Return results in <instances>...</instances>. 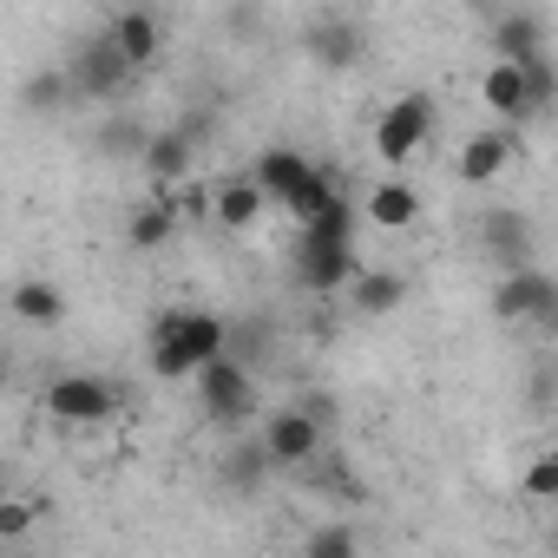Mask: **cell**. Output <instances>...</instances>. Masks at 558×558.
Here are the masks:
<instances>
[{"instance_id":"17","label":"cell","mask_w":558,"mask_h":558,"mask_svg":"<svg viewBox=\"0 0 558 558\" xmlns=\"http://www.w3.org/2000/svg\"><path fill=\"white\" fill-rule=\"evenodd\" d=\"M8 316L21 329H60L66 323V290L47 283V276H27V283H14V296H8Z\"/></svg>"},{"instance_id":"27","label":"cell","mask_w":558,"mask_h":558,"mask_svg":"<svg viewBox=\"0 0 558 558\" xmlns=\"http://www.w3.org/2000/svg\"><path fill=\"white\" fill-rule=\"evenodd\" d=\"M551 558H558V532H551Z\"/></svg>"},{"instance_id":"2","label":"cell","mask_w":558,"mask_h":558,"mask_svg":"<svg viewBox=\"0 0 558 558\" xmlns=\"http://www.w3.org/2000/svg\"><path fill=\"white\" fill-rule=\"evenodd\" d=\"M250 178L263 184V197H269L276 210H290L303 230H310V223H316L336 197H342V184H336L316 158H303L296 145H269V151L250 165Z\"/></svg>"},{"instance_id":"24","label":"cell","mask_w":558,"mask_h":558,"mask_svg":"<svg viewBox=\"0 0 558 558\" xmlns=\"http://www.w3.org/2000/svg\"><path fill=\"white\" fill-rule=\"evenodd\" d=\"M21 99H27V112H60V99H73V80L66 73H34Z\"/></svg>"},{"instance_id":"1","label":"cell","mask_w":558,"mask_h":558,"mask_svg":"<svg viewBox=\"0 0 558 558\" xmlns=\"http://www.w3.org/2000/svg\"><path fill=\"white\" fill-rule=\"evenodd\" d=\"M151 375L158 381H197L217 355H230V323L210 316V310H165L151 323Z\"/></svg>"},{"instance_id":"3","label":"cell","mask_w":558,"mask_h":558,"mask_svg":"<svg viewBox=\"0 0 558 558\" xmlns=\"http://www.w3.org/2000/svg\"><path fill=\"white\" fill-rule=\"evenodd\" d=\"M427 138H434V99H427V93L388 99L381 119H375V132H368V145H375L381 165H414V158L427 151Z\"/></svg>"},{"instance_id":"21","label":"cell","mask_w":558,"mask_h":558,"mask_svg":"<svg viewBox=\"0 0 558 558\" xmlns=\"http://www.w3.org/2000/svg\"><path fill=\"white\" fill-rule=\"evenodd\" d=\"M178 217H184V210H178L171 197H151V204H138V210L125 217V243H132V250H165V243L178 236Z\"/></svg>"},{"instance_id":"9","label":"cell","mask_w":558,"mask_h":558,"mask_svg":"<svg viewBox=\"0 0 558 558\" xmlns=\"http://www.w3.org/2000/svg\"><path fill=\"white\" fill-rule=\"evenodd\" d=\"M66 80H73V93L80 99H93V106H106V99H119L125 86H132V66H125V53L106 40V34H93L80 53H73V66H66Z\"/></svg>"},{"instance_id":"25","label":"cell","mask_w":558,"mask_h":558,"mask_svg":"<svg viewBox=\"0 0 558 558\" xmlns=\"http://www.w3.org/2000/svg\"><path fill=\"white\" fill-rule=\"evenodd\" d=\"M34 519H40V506H34L27 493H8V499H0V538H27Z\"/></svg>"},{"instance_id":"22","label":"cell","mask_w":558,"mask_h":558,"mask_svg":"<svg viewBox=\"0 0 558 558\" xmlns=\"http://www.w3.org/2000/svg\"><path fill=\"white\" fill-rule=\"evenodd\" d=\"M519 493L538 499V506H558V453H532L525 473H519Z\"/></svg>"},{"instance_id":"20","label":"cell","mask_w":558,"mask_h":558,"mask_svg":"<svg viewBox=\"0 0 558 558\" xmlns=\"http://www.w3.org/2000/svg\"><path fill=\"white\" fill-rule=\"evenodd\" d=\"M349 303H355V316H395V310L408 303V276H395V269H362L355 290H349Z\"/></svg>"},{"instance_id":"7","label":"cell","mask_w":558,"mask_h":558,"mask_svg":"<svg viewBox=\"0 0 558 558\" xmlns=\"http://www.w3.org/2000/svg\"><path fill=\"white\" fill-rule=\"evenodd\" d=\"M493 316H499V323H525V329H558V276H551V269L499 276Z\"/></svg>"},{"instance_id":"23","label":"cell","mask_w":558,"mask_h":558,"mask_svg":"<svg viewBox=\"0 0 558 558\" xmlns=\"http://www.w3.org/2000/svg\"><path fill=\"white\" fill-rule=\"evenodd\" d=\"M303 558H362V538L349 525H316L303 538Z\"/></svg>"},{"instance_id":"10","label":"cell","mask_w":558,"mask_h":558,"mask_svg":"<svg viewBox=\"0 0 558 558\" xmlns=\"http://www.w3.org/2000/svg\"><path fill=\"white\" fill-rule=\"evenodd\" d=\"M480 250L499 276H519V269H538L532 263V223L525 210H486L480 217Z\"/></svg>"},{"instance_id":"11","label":"cell","mask_w":558,"mask_h":558,"mask_svg":"<svg viewBox=\"0 0 558 558\" xmlns=\"http://www.w3.org/2000/svg\"><path fill=\"white\" fill-rule=\"evenodd\" d=\"M480 106H486L506 132H519V125H532V119H538V112H532L525 66H506V60H486V73H480Z\"/></svg>"},{"instance_id":"13","label":"cell","mask_w":558,"mask_h":558,"mask_svg":"<svg viewBox=\"0 0 558 558\" xmlns=\"http://www.w3.org/2000/svg\"><path fill=\"white\" fill-rule=\"evenodd\" d=\"M512 158H519V132H506V125H486V132H473V138L460 145L453 171H460V184H493V178H499Z\"/></svg>"},{"instance_id":"5","label":"cell","mask_w":558,"mask_h":558,"mask_svg":"<svg viewBox=\"0 0 558 558\" xmlns=\"http://www.w3.org/2000/svg\"><path fill=\"white\" fill-rule=\"evenodd\" d=\"M191 388H197V408H204L217 427H243V421L256 414V401H263V395H256L250 362H236V355H217Z\"/></svg>"},{"instance_id":"15","label":"cell","mask_w":558,"mask_h":558,"mask_svg":"<svg viewBox=\"0 0 558 558\" xmlns=\"http://www.w3.org/2000/svg\"><path fill=\"white\" fill-rule=\"evenodd\" d=\"M310 53H316V66H355L362 53H368V34H362V21H349V14H323V21H310Z\"/></svg>"},{"instance_id":"12","label":"cell","mask_w":558,"mask_h":558,"mask_svg":"<svg viewBox=\"0 0 558 558\" xmlns=\"http://www.w3.org/2000/svg\"><path fill=\"white\" fill-rule=\"evenodd\" d=\"M486 47H493V60H506V66H538V60H551V53H545V14H525V8L493 14Z\"/></svg>"},{"instance_id":"8","label":"cell","mask_w":558,"mask_h":558,"mask_svg":"<svg viewBox=\"0 0 558 558\" xmlns=\"http://www.w3.org/2000/svg\"><path fill=\"white\" fill-rule=\"evenodd\" d=\"M323 427H329V421H316L310 408H276V414H263L256 447H263L269 466H316V453H323Z\"/></svg>"},{"instance_id":"16","label":"cell","mask_w":558,"mask_h":558,"mask_svg":"<svg viewBox=\"0 0 558 558\" xmlns=\"http://www.w3.org/2000/svg\"><path fill=\"white\" fill-rule=\"evenodd\" d=\"M269 210H276V204L263 197V184H256L250 171H243V178H223V184L210 191V217H217L223 230H256Z\"/></svg>"},{"instance_id":"26","label":"cell","mask_w":558,"mask_h":558,"mask_svg":"<svg viewBox=\"0 0 558 558\" xmlns=\"http://www.w3.org/2000/svg\"><path fill=\"white\" fill-rule=\"evenodd\" d=\"M525 86H532V112L545 119V112L558 106V66H551V60H538V66H525Z\"/></svg>"},{"instance_id":"6","label":"cell","mask_w":558,"mask_h":558,"mask_svg":"<svg viewBox=\"0 0 558 558\" xmlns=\"http://www.w3.org/2000/svg\"><path fill=\"white\" fill-rule=\"evenodd\" d=\"M362 276V256H355V236H329V230H303V250H296V283L329 296V290H355Z\"/></svg>"},{"instance_id":"4","label":"cell","mask_w":558,"mask_h":558,"mask_svg":"<svg viewBox=\"0 0 558 558\" xmlns=\"http://www.w3.org/2000/svg\"><path fill=\"white\" fill-rule=\"evenodd\" d=\"M40 401H47V414H53L60 427H106V421H119V408H125V395H119L106 375H53Z\"/></svg>"},{"instance_id":"18","label":"cell","mask_w":558,"mask_h":558,"mask_svg":"<svg viewBox=\"0 0 558 558\" xmlns=\"http://www.w3.org/2000/svg\"><path fill=\"white\" fill-rule=\"evenodd\" d=\"M191 165H197V145H191V125H171V132H151V145H145V171H151V184L165 191V184H184L191 178Z\"/></svg>"},{"instance_id":"19","label":"cell","mask_w":558,"mask_h":558,"mask_svg":"<svg viewBox=\"0 0 558 558\" xmlns=\"http://www.w3.org/2000/svg\"><path fill=\"white\" fill-rule=\"evenodd\" d=\"M421 217V191L408 184V178H381L368 197H362V223H375V230H408Z\"/></svg>"},{"instance_id":"14","label":"cell","mask_w":558,"mask_h":558,"mask_svg":"<svg viewBox=\"0 0 558 558\" xmlns=\"http://www.w3.org/2000/svg\"><path fill=\"white\" fill-rule=\"evenodd\" d=\"M106 40L125 53V66H132V73L158 66V53H165V27H158V14H145V8L112 14V21H106Z\"/></svg>"}]
</instances>
